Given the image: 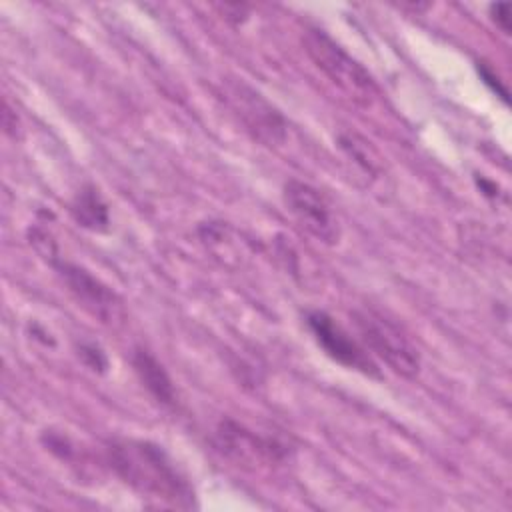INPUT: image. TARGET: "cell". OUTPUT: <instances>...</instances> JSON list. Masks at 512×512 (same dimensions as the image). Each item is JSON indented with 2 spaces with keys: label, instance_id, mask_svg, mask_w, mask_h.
Returning a JSON list of instances; mask_svg holds the SVG:
<instances>
[{
  "label": "cell",
  "instance_id": "4",
  "mask_svg": "<svg viewBox=\"0 0 512 512\" xmlns=\"http://www.w3.org/2000/svg\"><path fill=\"white\" fill-rule=\"evenodd\" d=\"M50 264L58 270L74 300L94 318H98L104 324H114L124 316L120 298L102 280L92 276L86 268L66 260L62 262L58 258H54Z\"/></svg>",
  "mask_w": 512,
  "mask_h": 512
},
{
  "label": "cell",
  "instance_id": "2",
  "mask_svg": "<svg viewBox=\"0 0 512 512\" xmlns=\"http://www.w3.org/2000/svg\"><path fill=\"white\" fill-rule=\"evenodd\" d=\"M352 320L366 348L378 356L392 372L404 378L418 376L420 354L392 320L370 308L354 310Z\"/></svg>",
  "mask_w": 512,
  "mask_h": 512
},
{
  "label": "cell",
  "instance_id": "1",
  "mask_svg": "<svg viewBox=\"0 0 512 512\" xmlns=\"http://www.w3.org/2000/svg\"><path fill=\"white\" fill-rule=\"evenodd\" d=\"M110 468L136 492L170 506L192 508L194 488L162 446L148 440H110L106 444Z\"/></svg>",
  "mask_w": 512,
  "mask_h": 512
},
{
  "label": "cell",
  "instance_id": "5",
  "mask_svg": "<svg viewBox=\"0 0 512 512\" xmlns=\"http://www.w3.org/2000/svg\"><path fill=\"white\" fill-rule=\"evenodd\" d=\"M284 204L294 220L316 240L336 244L340 238L338 222L324 196L310 184L288 180L284 184Z\"/></svg>",
  "mask_w": 512,
  "mask_h": 512
},
{
  "label": "cell",
  "instance_id": "8",
  "mask_svg": "<svg viewBox=\"0 0 512 512\" xmlns=\"http://www.w3.org/2000/svg\"><path fill=\"white\" fill-rule=\"evenodd\" d=\"M226 96L254 138L268 146L284 140L286 126L282 116L258 92L242 82H230L226 86Z\"/></svg>",
  "mask_w": 512,
  "mask_h": 512
},
{
  "label": "cell",
  "instance_id": "10",
  "mask_svg": "<svg viewBox=\"0 0 512 512\" xmlns=\"http://www.w3.org/2000/svg\"><path fill=\"white\" fill-rule=\"evenodd\" d=\"M70 212L78 226L92 230V232H106L110 224L108 208L100 198L98 190L92 186H84L72 200Z\"/></svg>",
  "mask_w": 512,
  "mask_h": 512
},
{
  "label": "cell",
  "instance_id": "12",
  "mask_svg": "<svg viewBox=\"0 0 512 512\" xmlns=\"http://www.w3.org/2000/svg\"><path fill=\"white\" fill-rule=\"evenodd\" d=\"M490 14H492V20L496 22V26L504 34H510V4H492Z\"/></svg>",
  "mask_w": 512,
  "mask_h": 512
},
{
  "label": "cell",
  "instance_id": "6",
  "mask_svg": "<svg viewBox=\"0 0 512 512\" xmlns=\"http://www.w3.org/2000/svg\"><path fill=\"white\" fill-rule=\"evenodd\" d=\"M216 450L242 466H268L284 460L286 448L276 440L262 438L252 430L224 420L214 432Z\"/></svg>",
  "mask_w": 512,
  "mask_h": 512
},
{
  "label": "cell",
  "instance_id": "9",
  "mask_svg": "<svg viewBox=\"0 0 512 512\" xmlns=\"http://www.w3.org/2000/svg\"><path fill=\"white\" fill-rule=\"evenodd\" d=\"M132 366L142 386L164 406L176 404V388L164 366L146 350L138 348L132 354Z\"/></svg>",
  "mask_w": 512,
  "mask_h": 512
},
{
  "label": "cell",
  "instance_id": "3",
  "mask_svg": "<svg viewBox=\"0 0 512 512\" xmlns=\"http://www.w3.org/2000/svg\"><path fill=\"white\" fill-rule=\"evenodd\" d=\"M302 42L312 62L344 92L364 102L376 94V82L370 72L358 60H354L340 44H336L326 32L310 28L306 30Z\"/></svg>",
  "mask_w": 512,
  "mask_h": 512
},
{
  "label": "cell",
  "instance_id": "7",
  "mask_svg": "<svg viewBox=\"0 0 512 512\" xmlns=\"http://www.w3.org/2000/svg\"><path fill=\"white\" fill-rule=\"evenodd\" d=\"M308 328L314 334V340L320 344V348L338 364L358 370L366 376L378 378V366L368 356V352L338 324L334 318H330L326 312H310L306 316Z\"/></svg>",
  "mask_w": 512,
  "mask_h": 512
},
{
  "label": "cell",
  "instance_id": "11",
  "mask_svg": "<svg viewBox=\"0 0 512 512\" xmlns=\"http://www.w3.org/2000/svg\"><path fill=\"white\" fill-rule=\"evenodd\" d=\"M340 146L348 152V156H352L366 170L376 172L378 158H376V152L370 148V142L362 140L356 134H344V136H340Z\"/></svg>",
  "mask_w": 512,
  "mask_h": 512
}]
</instances>
